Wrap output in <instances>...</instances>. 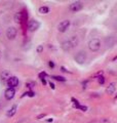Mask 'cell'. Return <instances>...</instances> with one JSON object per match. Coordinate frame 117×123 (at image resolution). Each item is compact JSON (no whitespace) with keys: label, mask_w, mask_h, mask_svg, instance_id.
<instances>
[{"label":"cell","mask_w":117,"mask_h":123,"mask_svg":"<svg viewBox=\"0 0 117 123\" xmlns=\"http://www.w3.org/2000/svg\"><path fill=\"white\" fill-rule=\"evenodd\" d=\"M78 42H79V40H78V37H77V36H72L69 40L64 41L63 43H62L61 47H62V49H63V50L69 51V50H71L72 48L75 47V46L78 44Z\"/></svg>","instance_id":"1"},{"label":"cell","mask_w":117,"mask_h":123,"mask_svg":"<svg viewBox=\"0 0 117 123\" xmlns=\"http://www.w3.org/2000/svg\"><path fill=\"white\" fill-rule=\"evenodd\" d=\"M88 48L91 51H98L101 48V41L98 38H92L88 41Z\"/></svg>","instance_id":"2"},{"label":"cell","mask_w":117,"mask_h":123,"mask_svg":"<svg viewBox=\"0 0 117 123\" xmlns=\"http://www.w3.org/2000/svg\"><path fill=\"white\" fill-rule=\"evenodd\" d=\"M17 34H18V30H17V28H14V27H9V28L6 30V37H7V39H9V40H13L14 38L17 37Z\"/></svg>","instance_id":"3"},{"label":"cell","mask_w":117,"mask_h":123,"mask_svg":"<svg viewBox=\"0 0 117 123\" xmlns=\"http://www.w3.org/2000/svg\"><path fill=\"white\" fill-rule=\"evenodd\" d=\"M85 61H86V53H85V51H79L75 55V62L77 64L82 65Z\"/></svg>","instance_id":"4"},{"label":"cell","mask_w":117,"mask_h":123,"mask_svg":"<svg viewBox=\"0 0 117 123\" xmlns=\"http://www.w3.org/2000/svg\"><path fill=\"white\" fill-rule=\"evenodd\" d=\"M82 7H83V4H82V2L81 1H76V2H73L70 4L69 6V8L71 11H73V12H77V11H79L82 9Z\"/></svg>","instance_id":"5"},{"label":"cell","mask_w":117,"mask_h":123,"mask_svg":"<svg viewBox=\"0 0 117 123\" xmlns=\"http://www.w3.org/2000/svg\"><path fill=\"white\" fill-rule=\"evenodd\" d=\"M70 21L69 20H65V21H63V22H61L60 24H58V30L60 31V32H62V33H64V32H66V31L68 30V28L70 27Z\"/></svg>","instance_id":"6"},{"label":"cell","mask_w":117,"mask_h":123,"mask_svg":"<svg viewBox=\"0 0 117 123\" xmlns=\"http://www.w3.org/2000/svg\"><path fill=\"white\" fill-rule=\"evenodd\" d=\"M7 85L9 86V88H14L19 85V79L15 76H10L8 79H7Z\"/></svg>","instance_id":"7"},{"label":"cell","mask_w":117,"mask_h":123,"mask_svg":"<svg viewBox=\"0 0 117 123\" xmlns=\"http://www.w3.org/2000/svg\"><path fill=\"white\" fill-rule=\"evenodd\" d=\"M39 27H40V23L38 21H35V20H32L28 23V30L31 31V32H34V31H36L39 29Z\"/></svg>","instance_id":"8"},{"label":"cell","mask_w":117,"mask_h":123,"mask_svg":"<svg viewBox=\"0 0 117 123\" xmlns=\"http://www.w3.org/2000/svg\"><path fill=\"white\" fill-rule=\"evenodd\" d=\"M14 95H15V90H14V88H7V89L5 90L4 92V97L6 99H8V101H10V99H13L14 98Z\"/></svg>","instance_id":"9"},{"label":"cell","mask_w":117,"mask_h":123,"mask_svg":"<svg viewBox=\"0 0 117 123\" xmlns=\"http://www.w3.org/2000/svg\"><path fill=\"white\" fill-rule=\"evenodd\" d=\"M115 90H116V83L115 82L110 83V84H109V86L107 87V89H106L108 94H114Z\"/></svg>","instance_id":"10"},{"label":"cell","mask_w":117,"mask_h":123,"mask_svg":"<svg viewBox=\"0 0 117 123\" xmlns=\"http://www.w3.org/2000/svg\"><path fill=\"white\" fill-rule=\"evenodd\" d=\"M17 109H18V107H17V105H13V107H11L10 108V109L8 110V112H7V116H8V117H13V115L15 114V113H17Z\"/></svg>","instance_id":"11"},{"label":"cell","mask_w":117,"mask_h":123,"mask_svg":"<svg viewBox=\"0 0 117 123\" xmlns=\"http://www.w3.org/2000/svg\"><path fill=\"white\" fill-rule=\"evenodd\" d=\"M23 21V15L22 12H17L14 14V22L15 23H21Z\"/></svg>","instance_id":"12"},{"label":"cell","mask_w":117,"mask_h":123,"mask_svg":"<svg viewBox=\"0 0 117 123\" xmlns=\"http://www.w3.org/2000/svg\"><path fill=\"white\" fill-rule=\"evenodd\" d=\"M39 12L42 13V14H46L49 12V8L47 6H41L40 8H39Z\"/></svg>","instance_id":"13"},{"label":"cell","mask_w":117,"mask_h":123,"mask_svg":"<svg viewBox=\"0 0 117 123\" xmlns=\"http://www.w3.org/2000/svg\"><path fill=\"white\" fill-rule=\"evenodd\" d=\"M10 77V74H9V72L8 71H4L2 73V75H1V79L2 80H5V79H8Z\"/></svg>","instance_id":"14"},{"label":"cell","mask_w":117,"mask_h":123,"mask_svg":"<svg viewBox=\"0 0 117 123\" xmlns=\"http://www.w3.org/2000/svg\"><path fill=\"white\" fill-rule=\"evenodd\" d=\"M52 78L58 80V81H63V82L66 81V78H64V77H62V76H52Z\"/></svg>","instance_id":"15"},{"label":"cell","mask_w":117,"mask_h":123,"mask_svg":"<svg viewBox=\"0 0 117 123\" xmlns=\"http://www.w3.org/2000/svg\"><path fill=\"white\" fill-rule=\"evenodd\" d=\"M36 51L38 53H41L42 51H43V45H38L37 48H36Z\"/></svg>","instance_id":"16"},{"label":"cell","mask_w":117,"mask_h":123,"mask_svg":"<svg viewBox=\"0 0 117 123\" xmlns=\"http://www.w3.org/2000/svg\"><path fill=\"white\" fill-rule=\"evenodd\" d=\"M26 86H28L29 88H32L33 86H35V83L34 82H27L26 83Z\"/></svg>","instance_id":"17"},{"label":"cell","mask_w":117,"mask_h":123,"mask_svg":"<svg viewBox=\"0 0 117 123\" xmlns=\"http://www.w3.org/2000/svg\"><path fill=\"white\" fill-rule=\"evenodd\" d=\"M104 82H105V78L103 76H101V77H99V83L100 84H104Z\"/></svg>","instance_id":"18"},{"label":"cell","mask_w":117,"mask_h":123,"mask_svg":"<svg viewBox=\"0 0 117 123\" xmlns=\"http://www.w3.org/2000/svg\"><path fill=\"white\" fill-rule=\"evenodd\" d=\"M48 66H49L50 68H52H52H54V63H53L52 61H49V62H48Z\"/></svg>","instance_id":"19"},{"label":"cell","mask_w":117,"mask_h":123,"mask_svg":"<svg viewBox=\"0 0 117 123\" xmlns=\"http://www.w3.org/2000/svg\"><path fill=\"white\" fill-rule=\"evenodd\" d=\"M78 109H80V110H82V111H86L87 110V107H85V106H79Z\"/></svg>","instance_id":"20"},{"label":"cell","mask_w":117,"mask_h":123,"mask_svg":"<svg viewBox=\"0 0 117 123\" xmlns=\"http://www.w3.org/2000/svg\"><path fill=\"white\" fill-rule=\"evenodd\" d=\"M26 94H28L29 97H34V92H32V91H29V92H26Z\"/></svg>","instance_id":"21"},{"label":"cell","mask_w":117,"mask_h":123,"mask_svg":"<svg viewBox=\"0 0 117 123\" xmlns=\"http://www.w3.org/2000/svg\"><path fill=\"white\" fill-rule=\"evenodd\" d=\"M49 85H50V87L52 88V89H54V84L53 83H52V82H49Z\"/></svg>","instance_id":"22"},{"label":"cell","mask_w":117,"mask_h":123,"mask_svg":"<svg viewBox=\"0 0 117 123\" xmlns=\"http://www.w3.org/2000/svg\"><path fill=\"white\" fill-rule=\"evenodd\" d=\"M41 81H42V83H43V84H46V81H45L44 78H41Z\"/></svg>","instance_id":"23"},{"label":"cell","mask_w":117,"mask_h":123,"mask_svg":"<svg viewBox=\"0 0 117 123\" xmlns=\"http://www.w3.org/2000/svg\"><path fill=\"white\" fill-rule=\"evenodd\" d=\"M44 116H45V115H44V114H41V115H39V116H38L37 118L39 119V118H42V117H44Z\"/></svg>","instance_id":"24"},{"label":"cell","mask_w":117,"mask_h":123,"mask_svg":"<svg viewBox=\"0 0 117 123\" xmlns=\"http://www.w3.org/2000/svg\"><path fill=\"white\" fill-rule=\"evenodd\" d=\"M62 71H64V72H67V70L64 68V67H62Z\"/></svg>","instance_id":"25"},{"label":"cell","mask_w":117,"mask_h":123,"mask_svg":"<svg viewBox=\"0 0 117 123\" xmlns=\"http://www.w3.org/2000/svg\"><path fill=\"white\" fill-rule=\"evenodd\" d=\"M47 122H52V119H47Z\"/></svg>","instance_id":"26"},{"label":"cell","mask_w":117,"mask_h":123,"mask_svg":"<svg viewBox=\"0 0 117 123\" xmlns=\"http://www.w3.org/2000/svg\"><path fill=\"white\" fill-rule=\"evenodd\" d=\"M0 59H1V51H0Z\"/></svg>","instance_id":"27"}]
</instances>
